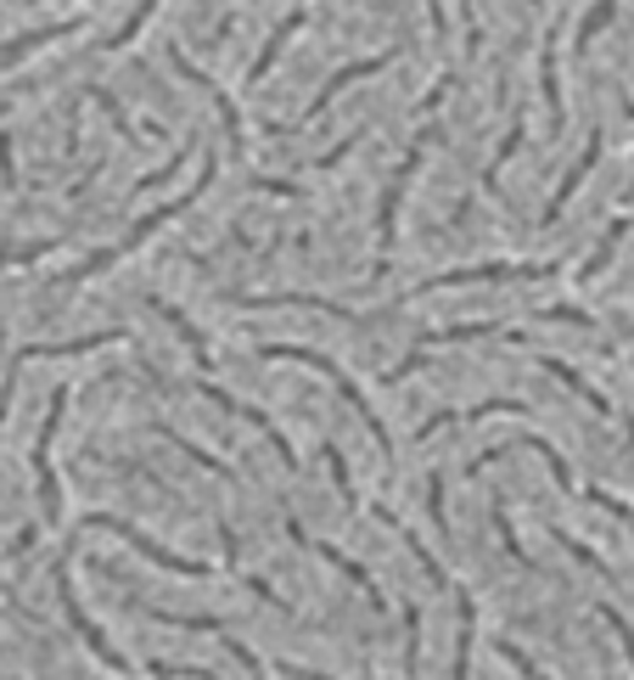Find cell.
<instances>
[{"label": "cell", "instance_id": "6da1fadb", "mask_svg": "<svg viewBox=\"0 0 634 680\" xmlns=\"http://www.w3.org/2000/svg\"><path fill=\"white\" fill-rule=\"evenodd\" d=\"M214 175H219V163L208 158V163H203V175L192 181V192H180V197H168L163 209H152V214H141V220H135V225H130V231H124V236H119L113 247H102V253H90V260H84L79 271H68L62 282L73 287V282H90V276H102V271H113V265L124 260V253H135V247H141V242H146V236H152L157 225H168L174 214H186V209H192V203H197V197L208 192V181H214Z\"/></svg>", "mask_w": 634, "mask_h": 680}, {"label": "cell", "instance_id": "7a4b0ae2", "mask_svg": "<svg viewBox=\"0 0 634 680\" xmlns=\"http://www.w3.org/2000/svg\"><path fill=\"white\" fill-rule=\"evenodd\" d=\"M258 355H264V361H298V366H315L320 377H331V388L359 410V422H366V434L377 439V450L393 461V439H388V428H382V416L371 410L366 394H359V383H348V372H337V361H326V355H315V349H298V344H258Z\"/></svg>", "mask_w": 634, "mask_h": 680}, {"label": "cell", "instance_id": "3957f363", "mask_svg": "<svg viewBox=\"0 0 634 680\" xmlns=\"http://www.w3.org/2000/svg\"><path fill=\"white\" fill-rule=\"evenodd\" d=\"M432 124L410 141V152H405V163H399V175L388 181V192H382V214H377V276L388 271V253H393V242H399V203H405V186L416 181V169H421V158H427V146H432Z\"/></svg>", "mask_w": 634, "mask_h": 680}, {"label": "cell", "instance_id": "277c9868", "mask_svg": "<svg viewBox=\"0 0 634 680\" xmlns=\"http://www.w3.org/2000/svg\"><path fill=\"white\" fill-rule=\"evenodd\" d=\"M556 271H562L556 260H539V265L494 260V265H467V271H443V276H427L421 287H410V298H421V293H443V287H472V282H545V276H556Z\"/></svg>", "mask_w": 634, "mask_h": 680}, {"label": "cell", "instance_id": "5b68a950", "mask_svg": "<svg viewBox=\"0 0 634 680\" xmlns=\"http://www.w3.org/2000/svg\"><path fill=\"white\" fill-rule=\"evenodd\" d=\"M62 410H68V388L51 394V410H45L40 439H34V484H40V512H45V524H62V489H57V467H51V445H57V428H62Z\"/></svg>", "mask_w": 634, "mask_h": 680}, {"label": "cell", "instance_id": "8992f818", "mask_svg": "<svg viewBox=\"0 0 634 680\" xmlns=\"http://www.w3.org/2000/svg\"><path fill=\"white\" fill-rule=\"evenodd\" d=\"M84 529H113V535H124V540H130V546H135L146 562H157V568H168V574H186V579H203V574H214L203 557H180V551H163L157 540H146L135 524H124V518H113V512H90V518H84Z\"/></svg>", "mask_w": 634, "mask_h": 680}, {"label": "cell", "instance_id": "52a82bcc", "mask_svg": "<svg viewBox=\"0 0 634 680\" xmlns=\"http://www.w3.org/2000/svg\"><path fill=\"white\" fill-rule=\"evenodd\" d=\"M57 597H62V613H68V625L79 630V641H84L90 652H96V658H102V663H108L113 674H135V669H130V663H124V658L113 652V641H108V636L96 630V619H90V613L79 608V597H73V574H68V557L57 562Z\"/></svg>", "mask_w": 634, "mask_h": 680}, {"label": "cell", "instance_id": "ba28073f", "mask_svg": "<svg viewBox=\"0 0 634 680\" xmlns=\"http://www.w3.org/2000/svg\"><path fill=\"white\" fill-rule=\"evenodd\" d=\"M197 388H203V399H214V405H219L225 416H242V422H253V428H258V434L269 439V450H276V456H282V467H287V473H298V456H293V445H287V434H282V428H276V422H269V416L258 410V405H242L236 394H225V388H214L208 377H203Z\"/></svg>", "mask_w": 634, "mask_h": 680}, {"label": "cell", "instance_id": "9c48e42d", "mask_svg": "<svg viewBox=\"0 0 634 680\" xmlns=\"http://www.w3.org/2000/svg\"><path fill=\"white\" fill-rule=\"evenodd\" d=\"M388 62H393V51H377V57H366V62H348V68H337V73L320 84V91H315V102H309V108L293 119V130H298V124H315V119H320V113L337 102V91H342V84H354V79H371V73H382Z\"/></svg>", "mask_w": 634, "mask_h": 680}, {"label": "cell", "instance_id": "30bf717a", "mask_svg": "<svg viewBox=\"0 0 634 680\" xmlns=\"http://www.w3.org/2000/svg\"><path fill=\"white\" fill-rule=\"evenodd\" d=\"M287 535H293V540H298V546H309V551H315V557H326V562H331V568H337V574H348V579H354V585H359V590H366V602H371V608H377V613H382V608H388V602H382V590H377V585H371V574H366V568H359V562H354V557H342V551H337V546H331V540H309V529H304V524H298V518H293V512H287Z\"/></svg>", "mask_w": 634, "mask_h": 680}, {"label": "cell", "instance_id": "8fae6325", "mask_svg": "<svg viewBox=\"0 0 634 680\" xmlns=\"http://www.w3.org/2000/svg\"><path fill=\"white\" fill-rule=\"evenodd\" d=\"M174 73H180V79H192L197 91H208V97H214V108H219V119H225V141H231V152H247V135H242V113H236V102L219 91V84H214L197 62H186V57H174Z\"/></svg>", "mask_w": 634, "mask_h": 680}, {"label": "cell", "instance_id": "7c38bea8", "mask_svg": "<svg viewBox=\"0 0 634 680\" xmlns=\"http://www.w3.org/2000/svg\"><path fill=\"white\" fill-rule=\"evenodd\" d=\"M108 344H124V326L68 337V344H29V349H18V361H62V355H90V349H108Z\"/></svg>", "mask_w": 634, "mask_h": 680}, {"label": "cell", "instance_id": "4fadbf2b", "mask_svg": "<svg viewBox=\"0 0 634 680\" xmlns=\"http://www.w3.org/2000/svg\"><path fill=\"white\" fill-rule=\"evenodd\" d=\"M595 163H601V130H595V135H590V146H584V158H579V163H573V169H567V181H562V186H556V197H551V203H545V214H539V220H545V225H556V220H562V209H567V203H573V192H579V186H584V181H590V169H595Z\"/></svg>", "mask_w": 634, "mask_h": 680}, {"label": "cell", "instance_id": "5bb4252c", "mask_svg": "<svg viewBox=\"0 0 634 680\" xmlns=\"http://www.w3.org/2000/svg\"><path fill=\"white\" fill-rule=\"evenodd\" d=\"M79 23H45V29H29V34H18V40H7V45H0V68H18L29 51H45L51 40H68Z\"/></svg>", "mask_w": 634, "mask_h": 680}, {"label": "cell", "instance_id": "9a60e30c", "mask_svg": "<svg viewBox=\"0 0 634 680\" xmlns=\"http://www.w3.org/2000/svg\"><path fill=\"white\" fill-rule=\"evenodd\" d=\"M298 29H304V12H293V18H287V23L276 29V34H269V40H264V51H258V57H253V68H247V84H258V79H264L269 68H276V62H282V51H287V40H293Z\"/></svg>", "mask_w": 634, "mask_h": 680}, {"label": "cell", "instance_id": "2e32d148", "mask_svg": "<svg viewBox=\"0 0 634 680\" xmlns=\"http://www.w3.org/2000/svg\"><path fill=\"white\" fill-rule=\"evenodd\" d=\"M539 366H545V372H551L556 383H567V388H573V394H579V399H584V405H590L595 416H612V405H606V394H601L595 383H584V377H579V372H573L567 361H551V355H545V361H539Z\"/></svg>", "mask_w": 634, "mask_h": 680}, {"label": "cell", "instance_id": "e0dca14e", "mask_svg": "<svg viewBox=\"0 0 634 680\" xmlns=\"http://www.w3.org/2000/svg\"><path fill=\"white\" fill-rule=\"evenodd\" d=\"M152 309H157V315H163V321H168V326L180 332V344H186V349H192V361H197V372H208L214 361H208V344H203V332H197V326H192L186 315H180L174 304H163V298H152Z\"/></svg>", "mask_w": 634, "mask_h": 680}, {"label": "cell", "instance_id": "ac0fdd59", "mask_svg": "<svg viewBox=\"0 0 634 680\" xmlns=\"http://www.w3.org/2000/svg\"><path fill=\"white\" fill-rule=\"evenodd\" d=\"M623 236H628V220H612V225H606V236L595 242V253H590V260H584L579 282H595V276H601V271L612 265V253H617V242H623Z\"/></svg>", "mask_w": 634, "mask_h": 680}, {"label": "cell", "instance_id": "d6986e66", "mask_svg": "<svg viewBox=\"0 0 634 680\" xmlns=\"http://www.w3.org/2000/svg\"><path fill=\"white\" fill-rule=\"evenodd\" d=\"M157 439H168V445H174L180 456H192L197 467H208V473H219V478H236V467H225L219 456H208V450H203V445H192V439H180V434L168 428V422H157Z\"/></svg>", "mask_w": 634, "mask_h": 680}, {"label": "cell", "instance_id": "ffe728a7", "mask_svg": "<svg viewBox=\"0 0 634 680\" xmlns=\"http://www.w3.org/2000/svg\"><path fill=\"white\" fill-rule=\"evenodd\" d=\"M539 79H545V108H551V135H562L567 113H562V79H556V57H539Z\"/></svg>", "mask_w": 634, "mask_h": 680}, {"label": "cell", "instance_id": "44dd1931", "mask_svg": "<svg viewBox=\"0 0 634 680\" xmlns=\"http://www.w3.org/2000/svg\"><path fill=\"white\" fill-rule=\"evenodd\" d=\"M57 247V236H40V242H23V247H0V271H18V265H34Z\"/></svg>", "mask_w": 634, "mask_h": 680}, {"label": "cell", "instance_id": "7402d4cb", "mask_svg": "<svg viewBox=\"0 0 634 680\" xmlns=\"http://www.w3.org/2000/svg\"><path fill=\"white\" fill-rule=\"evenodd\" d=\"M579 500H595V506H606V512H612V518H617V524L634 535V506H628L623 495H612V489H601V484H595V489H584Z\"/></svg>", "mask_w": 634, "mask_h": 680}, {"label": "cell", "instance_id": "603a6c76", "mask_svg": "<svg viewBox=\"0 0 634 680\" xmlns=\"http://www.w3.org/2000/svg\"><path fill=\"white\" fill-rule=\"evenodd\" d=\"M522 135H528V124H522V119H517V124H511V135H505V141H500V152H494V163H489V169H483V186H489V192H494V181H500V169H505V163H511V152H517V146H522Z\"/></svg>", "mask_w": 634, "mask_h": 680}, {"label": "cell", "instance_id": "cb8c5ba5", "mask_svg": "<svg viewBox=\"0 0 634 680\" xmlns=\"http://www.w3.org/2000/svg\"><path fill=\"white\" fill-rule=\"evenodd\" d=\"M494 535H500V546H505V557H511L517 568H533V557L522 551V540H517V529H511V518H505V506H494Z\"/></svg>", "mask_w": 634, "mask_h": 680}, {"label": "cell", "instance_id": "d4e9b609", "mask_svg": "<svg viewBox=\"0 0 634 680\" xmlns=\"http://www.w3.org/2000/svg\"><path fill=\"white\" fill-rule=\"evenodd\" d=\"M326 467H331V484H337L342 506L354 512V506H359V495H354V478H348V461H342V450H337V445H326Z\"/></svg>", "mask_w": 634, "mask_h": 680}, {"label": "cell", "instance_id": "484cf974", "mask_svg": "<svg viewBox=\"0 0 634 680\" xmlns=\"http://www.w3.org/2000/svg\"><path fill=\"white\" fill-rule=\"evenodd\" d=\"M551 540H562V546H567V551H573V557H579V562H584V568L595 574V579H606V585H612V568H606V562H601V557H595V551H590L584 540H573L567 529H551Z\"/></svg>", "mask_w": 634, "mask_h": 680}, {"label": "cell", "instance_id": "4316f807", "mask_svg": "<svg viewBox=\"0 0 634 680\" xmlns=\"http://www.w3.org/2000/svg\"><path fill=\"white\" fill-rule=\"evenodd\" d=\"M612 18H617V0H595V7H590V18L579 23V51H584V45H590V40H595V34L612 23Z\"/></svg>", "mask_w": 634, "mask_h": 680}, {"label": "cell", "instance_id": "83f0119b", "mask_svg": "<svg viewBox=\"0 0 634 680\" xmlns=\"http://www.w3.org/2000/svg\"><path fill=\"white\" fill-rule=\"evenodd\" d=\"M152 12H157V0H141V7L130 12V23H124V29H119V34L108 40V51H124V45H130V40H135L141 29H146V18H152Z\"/></svg>", "mask_w": 634, "mask_h": 680}, {"label": "cell", "instance_id": "f1b7e54d", "mask_svg": "<svg viewBox=\"0 0 634 680\" xmlns=\"http://www.w3.org/2000/svg\"><path fill=\"white\" fill-rule=\"evenodd\" d=\"M186 152H192V146H180V152H174V158H168L163 169H152V175H141V181H135V192H152V186L174 181V175H180V163H186Z\"/></svg>", "mask_w": 634, "mask_h": 680}, {"label": "cell", "instance_id": "f546056e", "mask_svg": "<svg viewBox=\"0 0 634 680\" xmlns=\"http://www.w3.org/2000/svg\"><path fill=\"white\" fill-rule=\"evenodd\" d=\"M90 102H96V108H102V113H108V119H113V130H119V135H124V141H135V124H130V119H124V108H119V102H113V97H108V91H90Z\"/></svg>", "mask_w": 634, "mask_h": 680}, {"label": "cell", "instance_id": "4dcf8cb0", "mask_svg": "<svg viewBox=\"0 0 634 680\" xmlns=\"http://www.w3.org/2000/svg\"><path fill=\"white\" fill-rule=\"evenodd\" d=\"M152 674H157V680H219V674H208V669H174V663H152Z\"/></svg>", "mask_w": 634, "mask_h": 680}, {"label": "cell", "instance_id": "1f68e13d", "mask_svg": "<svg viewBox=\"0 0 634 680\" xmlns=\"http://www.w3.org/2000/svg\"><path fill=\"white\" fill-rule=\"evenodd\" d=\"M0 181L18 186V163H12V135H0Z\"/></svg>", "mask_w": 634, "mask_h": 680}, {"label": "cell", "instance_id": "d6a6232c", "mask_svg": "<svg viewBox=\"0 0 634 680\" xmlns=\"http://www.w3.org/2000/svg\"><path fill=\"white\" fill-rule=\"evenodd\" d=\"M500 652H505V658H511V663H517V669H522V674H528V680H545V674H539V669H533V663H528V658H522V652H517V647H500Z\"/></svg>", "mask_w": 634, "mask_h": 680}, {"label": "cell", "instance_id": "836d02e7", "mask_svg": "<svg viewBox=\"0 0 634 680\" xmlns=\"http://www.w3.org/2000/svg\"><path fill=\"white\" fill-rule=\"evenodd\" d=\"M276 674H287V680H326V674H315V669H298V663H276Z\"/></svg>", "mask_w": 634, "mask_h": 680}, {"label": "cell", "instance_id": "e575fe53", "mask_svg": "<svg viewBox=\"0 0 634 680\" xmlns=\"http://www.w3.org/2000/svg\"><path fill=\"white\" fill-rule=\"evenodd\" d=\"M623 203H634V186H628V192H623Z\"/></svg>", "mask_w": 634, "mask_h": 680}]
</instances>
